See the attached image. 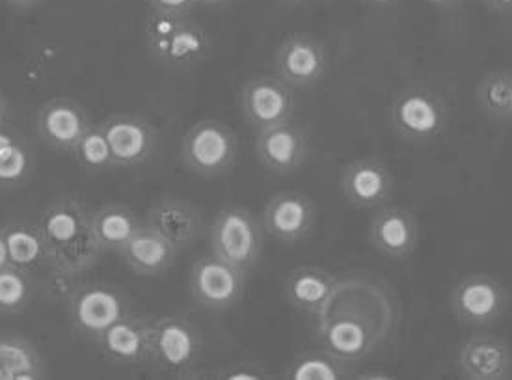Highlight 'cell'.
I'll use <instances>...</instances> for the list:
<instances>
[{"mask_svg": "<svg viewBox=\"0 0 512 380\" xmlns=\"http://www.w3.org/2000/svg\"><path fill=\"white\" fill-rule=\"evenodd\" d=\"M144 30L149 53L164 68L192 69L209 55L207 32L187 15L151 12Z\"/></svg>", "mask_w": 512, "mask_h": 380, "instance_id": "cell-1", "label": "cell"}, {"mask_svg": "<svg viewBox=\"0 0 512 380\" xmlns=\"http://www.w3.org/2000/svg\"><path fill=\"white\" fill-rule=\"evenodd\" d=\"M211 254L243 272H250L263 254V230L244 205H226L216 213L209 230Z\"/></svg>", "mask_w": 512, "mask_h": 380, "instance_id": "cell-2", "label": "cell"}, {"mask_svg": "<svg viewBox=\"0 0 512 380\" xmlns=\"http://www.w3.org/2000/svg\"><path fill=\"white\" fill-rule=\"evenodd\" d=\"M449 110L444 97L431 88L406 86L391 97L390 123L412 144H431L444 135Z\"/></svg>", "mask_w": 512, "mask_h": 380, "instance_id": "cell-3", "label": "cell"}, {"mask_svg": "<svg viewBox=\"0 0 512 380\" xmlns=\"http://www.w3.org/2000/svg\"><path fill=\"white\" fill-rule=\"evenodd\" d=\"M237 157L239 138L220 120L194 123L181 142V159L196 176H224L237 163Z\"/></svg>", "mask_w": 512, "mask_h": 380, "instance_id": "cell-4", "label": "cell"}, {"mask_svg": "<svg viewBox=\"0 0 512 380\" xmlns=\"http://www.w3.org/2000/svg\"><path fill=\"white\" fill-rule=\"evenodd\" d=\"M202 353V340L196 326L181 315L151 319L149 360L174 373L189 375Z\"/></svg>", "mask_w": 512, "mask_h": 380, "instance_id": "cell-5", "label": "cell"}, {"mask_svg": "<svg viewBox=\"0 0 512 380\" xmlns=\"http://www.w3.org/2000/svg\"><path fill=\"white\" fill-rule=\"evenodd\" d=\"M449 304L462 325L488 326L503 317L509 293L492 274L472 272L451 289Z\"/></svg>", "mask_w": 512, "mask_h": 380, "instance_id": "cell-6", "label": "cell"}, {"mask_svg": "<svg viewBox=\"0 0 512 380\" xmlns=\"http://www.w3.org/2000/svg\"><path fill=\"white\" fill-rule=\"evenodd\" d=\"M241 109L244 120L257 133L291 122L295 114L293 88L278 75H254L244 82Z\"/></svg>", "mask_w": 512, "mask_h": 380, "instance_id": "cell-7", "label": "cell"}, {"mask_svg": "<svg viewBox=\"0 0 512 380\" xmlns=\"http://www.w3.org/2000/svg\"><path fill=\"white\" fill-rule=\"evenodd\" d=\"M189 285L192 297L200 306L213 312H226L243 299L246 272L211 254L194 263Z\"/></svg>", "mask_w": 512, "mask_h": 380, "instance_id": "cell-8", "label": "cell"}, {"mask_svg": "<svg viewBox=\"0 0 512 380\" xmlns=\"http://www.w3.org/2000/svg\"><path fill=\"white\" fill-rule=\"evenodd\" d=\"M276 75L291 88H313L323 81L328 53L321 40L308 32H293L278 45L274 56Z\"/></svg>", "mask_w": 512, "mask_h": 380, "instance_id": "cell-9", "label": "cell"}, {"mask_svg": "<svg viewBox=\"0 0 512 380\" xmlns=\"http://www.w3.org/2000/svg\"><path fill=\"white\" fill-rule=\"evenodd\" d=\"M68 313L71 325L79 334L97 341L105 330L127 313V302L122 291L114 285H81L68 304Z\"/></svg>", "mask_w": 512, "mask_h": 380, "instance_id": "cell-10", "label": "cell"}, {"mask_svg": "<svg viewBox=\"0 0 512 380\" xmlns=\"http://www.w3.org/2000/svg\"><path fill=\"white\" fill-rule=\"evenodd\" d=\"M362 313H339L336 317L319 315L317 338L321 347L328 353L336 354L345 362L364 360L369 354L377 351L378 345L384 340L367 321H362Z\"/></svg>", "mask_w": 512, "mask_h": 380, "instance_id": "cell-11", "label": "cell"}, {"mask_svg": "<svg viewBox=\"0 0 512 380\" xmlns=\"http://www.w3.org/2000/svg\"><path fill=\"white\" fill-rule=\"evenodd\" d=\"M317 207L308 194L283 190L274 194L263 211V230L283 245H297L313 233Z\"/></svg>", "mask_w": 512, "mask_h": 380, "instance_id": "cell-12", "label": "cell"}, {"mask_svg": "<svg viewBox=\"0 0 512 380\" xmlns=\"http://www.w3.org/2000/svg\"><path fill=\"white\" fill-rule=\"evenodd\" d=\"M257 161L276 176L295 174L310 157V138L297 123L285 122L257 133Z\"/></svg>", "mask_w": 512, "mask_h": 380, "instance_id": "cell-13", "label": "cell"}, {"mask_svg": "<svg viewBox=\"0 0 512 380\" xmlns=\"http://www.w3.org/2000/svg\"><path fill=\"white\" fill-rule=\"evenodd\" d=\"M339 187L352 207L378 209L390 202L395 179L388 164L375 157H364L341 168Z\"/></svg>", "mask_w": 512, "mask_h": 380, "instance_id": "cell-14", "label": "cell"}, {"mask_svg": "<svg viewBox=\"0 0 512 380\" xmlns=\"http://www.w3.org/2000/svg\"><path fill=\"white\" fill-rule=\"evenodd\" d=\"M99 127L107 138L116 166L136 168L153 157L157 131L148 120L135 114H114Z\"/></svg>", "mask_w": 512, "mask_h": 380, "instance_id": "cell-15", "label": "cell"}, {"mask_svg": "<svg viewBox=\"0 0 512 380\" xmlns=\"http://www.w3.org/2000/svg\"><path fill=\"white\" fill-rule=\"evenodd\" d=\"M369 239L382 256L405 261L418 250V218L405 207L382 205L378 207L375 217L371 218Z\"/></svg>", "mask_w": 512, "mask_h": 380, "instance_id": "cell-16", "label": "cell"}, {"mask_svg": "<svg viewBox=\"0 0 512 380\" xmlns=\"http://www.w3.org/2000/svg\"><path fill=\"white\" fill-rule=\"evenodd\" d=\"M460 377L470 380H507L512 377L511 345L499 336L477 334L462 341L457 353Z\"/></svg>", "mask_w": 512, "mask_h": 380, "instance_id": "cell-17", "label": "cell"}, {"mask_svg": "<svg viewBox=\"0 0 512 380\" xmlns=\"http://www.w3.org/2000/svg\"><path fill=\"white\" fill-rule=\"evenodd\" d=\"M92 127L84 107L68 97L47 101L36 116L41 140L56 151H73L84 133Z\"/></svg>", "mask_w": 512, "mask_h": 380, "instance_id": "cell-18", "label": "cell"}, {"mask_svg": "<svg viewBox=\"0 0 512 380\" xmlns=\"http://www.w3.org/2000/svg\"><path fill=\"white\" fill-rule=\"evenodd\" d=\"M38 228L49 256L77 243L92 231V209L81 198H60L41 213Z\"/></svg>", "mask_w": 512, "mask_h": 380, "instance_id": "cell-19", "label": "cell"}, {"mask_svg": "<svg viewBox=\"0 0 512 380\" xmlns=\"http://www.w3.org/2000/svg\"><path fill=\"white\" fill-rule=\"evenodd\" d=\"M146 224L161 233L177 252L194 245L203 231L200 209L176 196H166L157 204L151 205Z\"/></svg>", "mask_w": 512, "mask_h": 380, "instance_id": "cell-20", "label": "cell"}, {"mask_svg": "<svg viewBox=\"0 0 512 380\" xmlns=\"http://www.w3.org/2000/svg\"><path fill=\"white\" fill-rule=\"evenodd\" d=\"M337 278L323 267H298L283 284V299L297 312L319 317L334 297Z\"/></svg>", "mask_w": 512, "mask_h": 380, "instance_id": "cell-21", "label": "cell"}, {"mask_svg": "<svg viewBox=\"0 0 512 380\" xmlns=\"http://www.w3.org/2000/svg\"><path fill=\"white\" fill-rule=\"evenodd\" d=\"M149 332L151 319L125 313L97 338V345L108 360L120 366H135L149 360Z\"/></svg>", "mask_w": 512, "mask_h": 380, "instance_id": "cell-22", "label": "cell"}, {"mask_svg": "<svg viewBox=\"0 0 512 380\" xmlns=\"http://www.w3.org/2000/svg\"><path fill=\"white\" fill-rule=\"evenodd\" d=\"M177 254L176 248L148 224H142V228L120 250L125 265L140 276H159L168 271Z\"/></svg>", "mask_w": 512, "mask_h": 380, "instance_id": "cell-23", "label": "cell"}, {"mask_svg": "<svg viewBox=\"0 0 512 380\" xmlns=\"http://www.w3.org/2000/svg\"><path fill=\"white\" fill-rule=\"evenodd\" d=\"M140 228L135 211L125 205L108 204L92 211V235L103 252H120Z\"/></svg>", "mask_w": 512, "mask_h": 380, "instance_id": "cell-24", "label": "cell"}, {"mask_svg": "<svg viewBox=\"0 0 512 380\" xmlns=\"http://www.w3.org/2000/svg\"><path fill=\"white\" fill-rule=\"evenodd\" d=\"M0 366L4 380H38L47 377L45 362L36 345L27 338L0 336Z\"/></svg>", "mask_w": 512, "mask_h": 380, "instance_id": "cell-25", "label": "cell"}, {"mask_svg": "<svg viewBox=\"0 0 512 380\" xmlns=\"http://www.w3.org/2000/svg\"><path fill=\"white\" fill-rule=\"evenodd\" d=\"M475 99L488 120H511L512 69H492L485 73L475 86Z\"/></svg>", "mask_w": 512, "mask_h": 380, "instance_id": "cell-26", "label": "cell"}, {"mask_svg": "<svg viewBox=\"0 0 512 380\" xmlns=\"http://www.w3.org/2000/svg\"><path fill=\"white\" fill-rule=\"evenodd\" d=\"M356 379L351 362L337 358L326 349L306 351L295 356L285 369V379L293 380H341Z\"/></svg>", "mask_w": 512, "mask_h": 380, "instance_id": "cell-27", "label": "cell"}, {"mask_svg": "<svg viewBox=\"0 0 512 380\" xmlns=\"http://www.w3.org/2000/svg\"><path fill=\"white\" fill-rule=\"evenodd\" d=\"M10 261L15 267L32 271L40 265H47V245L40 228L30 224H8L4 226Z\"/></svg>", "mask_w": 512, "mask_h": 380, "instance_id": "cell-28", "label": "cell"}, {"mask_svg": "<svg viewBox=\"0 0 512 380\" xmlns=\"http://www.w3.org/2000/svg\"><path fill=\"white\" fill-rule=\"evenodd\" d=\"M34 299L30 271L8 265L0 269V315H15L27 310Z\"/></svg>", "mask_w": 512, "mask_h": 380, "instance_id": "cell-29", "label": "cell"}, {"mask_svg": "<svg viewBox=\"0 0 512 380\" xmlns=\"http://www.w3.org/2000/svg\"><path fill=\"white\" fill-rule=\"evenodd\" d=\"M101 254H103V250L99 248L92 231H90L77 243L49 254L47 256V267L69 272L73 276H82L84 272L90 271L94 267Z\"/></svg>", "mask_w": 512, "mask_h": 380, "instance_id": "cell-30", "label": "cell"}, {"mask_svg": "<svg viewBox=\"0 0 512 380\" xmlns=\"http://www.w3.org/2000/svg\"><path fill=\"white\" fill-rule=\"evenodd\" d=\"M73 153H75V159L79 161L82 168L86 172H92V174H97V172H103L107 168L116 166L107 138L103 135L99 125H92L84 133V136L79 140V144L75 146Z\"/></svg>", "mask_w": 512, "mask_h": 380, "instance_id": "cell-31", "label": "cell"}, {"mask_svg": "<svg viewBox=\"0 0 512 380\" xmlns=\"http://www.w3.org/2000/svg\"><path fill=\"white\" fill-rule=\"evenodd\" d=\"M32 170L30 151L14 140L0 150V187H17L27 181Z\"/></svg>", "mask_w": 512, "mask_h": 380, "instance_id": "cell-32", "label": "cell"}, {"mask_svg": "<svg viewBox=\"0 0 512 380\" xmlns=\"http://www.w3.org/2000/svg\"><path fill=\"white\" fill-rule=\"evenodd\" d=\"M79 278L81 276H73L69 272L49 267V274H47L45 284H43V293L51 304H62V306L68 308L71 299L81 289L82 284L79 282Z\"/></svg>", "mask_w": 512, "mask_h": 380, "instance_id": "cell-33", "label": "cell"}, {"mask_svg": "<svg viewBox=\"0 0 512 380\" xmlns=\"http://www.w3.org/2000/svg\"><path fill=\"white\" fill-rule=\"evenodd\" d=\"M220 379L226 380H259L265 379L267 373L256 364H231L218 373Z\"/></svg>", "mask_w": 512, "mask_h": 380, "instance_id": "cell-34", "label": "cell"}, {"mask_svg": "<svg viewBox=\"0 0 512 380\" xmlns=\"http://www.w3.org/2000/svg\"><path fill=\"white\" fill-rule=\"evenodd\" d=\"M151 6V12L161 14L189 15L198 0H146Z\"/></svg>", "mask_w": 512, "mask_h": 380, "instance_id": "cell-35", "label": "cell"}, {"mask_svg": "<svg viewBox=\"0 0 512 380\" xmlns=\"http://www.w3.org/2000/svg\"><path fill=\"white\" fill-rule=\"evenodd\" d=\"M481 2L494 14L512 17V0H481Z\"/></svg>", "mask_w": 512, "mask_h": 380, "instance_id": "cell-36", "label": "cell"}, {"mask_svg": "<svg viewBox=\"0 0 512 380\" xmlns=\"http://www.w3.org/2000/svg\"><path fill=\"white\" fill-rule=\"evenodd\" d=\"M12 265L10 261V252H8V243H6V235H4V226H0V269Z\"/></svg>", "mask_w": 512, "mask_h": 380, "instance_id": "cell-37", "label": "cell"}, {"mask_svg": "<svg viewBox=\"0 0 512 380\" xmlns=\"http://www.w3.org/2000/svg\"><path fill=\"white\" fill-rule=\"evenodd\" d=\"M427 2L438 10H453V8L460 6L464 0H427Z\"/></svg>", "mask_w": 512, "mask_h": 380, "instance_id": "cell-38", "label": "cell"}, {"mask_svg": "<svg viewBox=\"0 0 512 380\" xmlns=\"http://www.w3.org/2000/svg\"><path fill=\"white\" fill-rule=\"evenodd\" d=\"M6 2L19 10H27V8H34L36 4H40L41 0H6Z\"/></svg>", "mask_w": 512, "mask_h": 380, "instance_id": "cell-39", "label": "cell"}, {"mask_svg": "<svg viewBox=\"0 0 512 380\" xmlns=\"http://www.w3.org/2000/svg\"><path fill=\"white\" fill-rule=\"evenodd\" d=\"M2 127H4V125H2ZM2 127H0V150L6 148L8 144H12L15 140L14 136L10 135V133H6Z\"/></svg>", "mask_w": 512, "mask_h": 380, "instance_id": "cell-40", "label": "cell"}, {"mask_svg": "<svg viewBox=\"0 0 512 380\" xmlns=\"http://www.w3.org/2000/svg\"><path fill=\"white\" fill-rule=\"evenodd\" d=\"M6 112H8V105H6V99H4V95L0 92V127L4 125V120H6Z\"/></svg>", "mask_w": 512, "mask_h": 380, "instance_id": "cell-41", "label": "cell"}, {"mask_svg": "<svg viewBox=\"0 0 512 380\" xmlns=\"http://www.w3.org/2000/svg\"><path fill=\"white\" fill-rule=\"evenodd\" d=\"M364 2L375 4V6H391V4H395V2H399V0H364Z\"/></svg>", "mask_w": 512, "mask_h": 380, "instance_id": "cell-42", "label": "cell"}, {"mask_svg": "<svg viewBox=\"0 0 512 380\" xmlns=\"http://www.w3.org/2000/svg\"><path fill=\"white\" fill-rule=\"evenodd\" d=\"M198 2L207 4V6H222V4H228L231 0H198Z\"/></svg>", "mask_w": 512, "mask_h": 380, "instance_id": "cell-43", "label": "cell"}, {"mask_svg": "<svg viewBox=\"0 0 512 380\" xmlns=\"http://www.w3.org/2000/svg\"><path fill=\"white\" fill-rule=\"evenodd\" d=\"M283 4H300V2H304V0H280Z\"/></svg>", "mask_w": 512, "mask_h": 380, "instance_id": "cell-44", "label": "cell"}, {"mask_svg": "<svg viewBox=\"0 0 512 380\" xmlns=\"http://www.w3.org/2000/svg\"><path fill=\"white\" fill-rule=\"evenodd\" d=\"M0 380H4V371H2V366H0Z\"/></svg>", "mask_w": 512, "mask_h": 380, "instance_id": "cell-45", "label": "cell"}, {"mask_svg": "<svg viewBox=\"0 0 512 380\" xmlns=\"http://www.w3.org/2000/svg\"><path fill=\"white\" fill-rule=\"evenodd\" d=\"M511 122H512V118H511Z\"/></svg>", "mask_w": 512, "mask_h": 380, "instance_id": "cell-46", "label": "cell"}]
</instances>
